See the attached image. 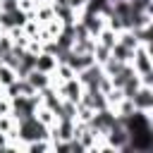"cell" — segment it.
<instances>
[{"label": "cell", "instance_id": "obj_10", "mask_svg": "<svg viewBox=\"0 0 153 153\" xmlns=\"http://www.w3.org/2000/svg\"><path fill=\"white\" fill-rule=\"evenodd\" d=\"M12 26H17V24H14V17H12V12H5V10H0V29L7 33Z\"/></svg>", "mask_w": 153, "mask_h": 153}, {"label": "cell", "instance_id": "obj_12", "mask_svg": "<svg viewBox=\"0 0 153 153\" xmlns=\"http://www.w3.org/2000/svg\"><path fill=\"white\" fill-rule=\"evenodd\" d=\"M7 146H10V136L5 131H0V151H7Z\"/></svg>", "mask_w": 153, "mask_h": 153}, {"label": "cell", "instance_id": "obj_4", "mask_svg": "<svg viewBox=\"0 0 153 153\" xmlns=\"http://www.w3.org/2000/svg\"><path fill=\"white\" fill-rule=\"evenodd\" d=\"M55 88H57V96H60V98L72 100V103H79V100H81V93H84V86H81V81H79L76 76H72V79H67V81H60Z\"/></svg>", "mask_w": 153, "mask_h": 153}, {"label": "cell", "instance_id": "obj_1", "mask_svg": "<svg viewBox=\"0 0 153 153\" xmlns=\"http://www.w3.org/2000/svg\"><path fill=\"white\" fill-rule=\"evenodd\" d=\"M131 69L139 74L143 86H153V57H151V45H136L129 60Z\"/></svg>", "mask_w": 153, "mask_h": 153}, {"label": "cell", "instance_id": "obj_13", "mask_svg": "<svg viewBox=\"0 0 153 153\" xmlns=\"http://www.w3.org/2000/svg\"><path fill=\"white\" fill-rule=\"evenodd\" d=\"M2 36H5V31H2V29H0V38H2Z\"/></svg>", "mask_w": 153, "mask_h": 153}, {"label": "cell", "instance_id": "obj_3", "mask_svg": "<svg viewBox=\"0 0 153 153\" xmlns=\"http://www.w3.org/2000/svg\"><path fill=\"white\" fill-rule=\"evenodd\" d=\"M131 105L136 112H143V115H153V86H139L131 96Z\"/></svg>", "mask_w": 153, "mask_h": 153}, {"label": "cell", "instance_id": "obj_5", "mask_svg": "<svg viewBox=\"0 0 153 153\" xmlns=\"http://www.w3.org/2000/svg\"><path fill=\"white\" fill-rule=\"evenodd\" d=\"M36 91H41V88H45V86H50V74H45V72H41V69H29L26 72V76H24Z\"/></svg>", "mask_w": 153, "mask_h": 153}, {"label": "cell", "instance_id": "obj_6", "mask_svg": "<svg viewBox=\"0 0 153 153\" xmlns=\"http://www.w3.org/2000/svg\"><path fill=\"white\" fill-rule=\"evenodd\" d=\"M36 69H41V72H45V74H53L55 72V67H57V57L55 55H50V53H38L36 55V65H33Z\"/></svg>", "mask_w": 153, "mask_h": 153}, {"label": "cell", "instance_id": "obj_8", "mask_svg": "<svg viewBox=\"0 0 153 153\" xmlns=\"http://www.w3.org/2000/svg\"><path fill=\"white\" fill-rule=\"evenodd\" d=\"M131 53H134V50H129V48L122 45V43H115V45L110 48V57H115L117 62H129V60H131Z\"/></svg>", "mask_w": 153, "mask_h": 153}, {"label": "cell", "instance_id": "obj_9", "mask_svg": "<svg viewBox=\"0 0 153 153\" xmlns=\"http://www.w3.org/2000/svg\"><path fill=\"white\" fill-rule=\"evenodd\" d=\"M14 79H17V69L10 67L7 62H0V86L5 88V86H10Z\"/></svg>", "mask_w": 153, "mask_h": 153}, {"label": "cell", "instance_id": "obj_7", "mask_svg": "<svg viewBox=\"0 0 153 153\" xmlns=\"http://www.w3.org/2000/svg\"><path fill=\"white\" fill-rule=\"evenodd\" d=\"M96 43H100V45H105V48H112V45L117 43V33H115L110 26H103V29L98 31V36H96Z\"/></svg>", "mask_w": 153, "mask_h": 153}, {"label": "cell", "instance_id": "obj_2", "mask_svg": "<svg viewBox=\"0 0 153 153\" xmlns=\"http://www.w3.org/2000/svg\"><path fill=\"white\" fill-rule=\"evenodd\" d=\"M103 141H105L115 153H127V151H129V131H127L122 117H117L115 124L103 134Z\"/></svg>", "mask_w": 153, "mask_h": 153}, {"label": "cell", "instance_id": "obj_11", "mask_svg": "<svg viewBox=\"0 0 153 153\" xmlns=\"http://www.w3.org/2000/svg\"><path fill=\"white\" fill-rule=\"evenodd\" d=\"M86 2H88V0H69V7H74L76 12H81V10L86 7Z\"/></svg>", "mask_w": 153, "mask_h": 153}]
</instances>
